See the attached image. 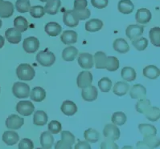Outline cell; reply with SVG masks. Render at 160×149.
I'll return each mask as SVG.
<instances>
[{"label":"cell","mask_w":160,"mask_h":149,"mask_svg":"<svg viewBox=\"0 0 160 149\" xmlns=\"http://www.w3.org/2000/svg\"><path fill=\"white\" fill-rule=\"evenodd\" d=\"M129 89H130V85L127 83H126V82H118L113 86V91L116 95L123 96L128 92Z\"/></svg>","instance_id":"cell-30"},{"label":"cell","mask_w":160,"mask_h":149,"mask_svg":"<svg viewBox=\"0 0 160 149\" xmlns=\"http://www.w3.org/2000/svg\"><path fill=\"white\" fill-rule=\"evenodd\" d=\"M91 3L95 8L98 9H103L107 7L109 3V0H91Z\"/></svg>","instance_id":"cell-50"},{"label":"cell","mask_w":160,"mask_h":149,"mask_svg":"<svg viewBox=\"0 0 160 149\" xmlns=\"http://www.w3.org/2000/svg\"><path fill=\"white\" fill-rule=\"evenodd\" d=\"M14 26L21 33L25 32L28 28V22L23 16H18L14 20Z\"/></svg>","instance_id":"cell-35"},{"label":"cell","mask_w":160,"mask_h":149,"mask_svg":"<svg viewBox=\"0 0 160 149\" xmlns=\"http://www.w3.org/2000/svg\"><path fill=\"white\" fill-rule=\"evenodd\" d=\"M143 76L150 79H156L160 76V71L154 65H149L143 69Z\"/></svg>","instance_id":"cell-29"},{"label":"cell","mask_w":160,"mask_h":149,"mask_svg":"<svg viewBox=\"0 0 160 149\" xmlns=\"http://www.w3.org/2000/svg\"><path fill=\"white\" fill-rule=\"evenodd\" d=\"M104 136L108 139L115 141L120 137V130L115 124H106L103 130Z\"/></svg>","instance_id":"cell-8"},{"label":"cell","mask_w":160,"mask_h":149,"mask_svg":"<svg viewBox=\"0 0 160 149\" xmlns=\"http://www.w3.org/2000/svg\"><path fill=\"white\" fill-rule=\"evenodd\" d=\"M74 13H75L76 16L79 20H85V19H89L91 15V12L89 9L88 8H85V9L81 10H73Z\"/></svg>","instance_id":"cell-47"},{"label":"cell","mask_w":160,"mask_h":149,"mask_svg":"<svg viewBox=\"0 0 160 149\" xmlns=\"http://www.w3.org/2000/svg\"><path fill=\"white\" fill-rule=\"evenodd\" d=\"M54 143V137L49 131L43 132L40 136V144L43 148L49 149L52 147Z\"/></svg>","instance_id":"cell-23"},{"label":"cell","mask_w":160,"mask_h":149,"mask_svg":"<svg viewBox=\"0 0 160 149\" xmlns=\"http://www.w3.org/2000/svg\"><path fill=\"white\" fill-rule=\"evenodd\" d=\"M98 87L102 92H109L112 87V81L107 77L102 78L98 82Z\"/></svg>","instance_id":"cell-44"},{"label":"cell","mask_w":160,"mask_h":149,"mask_svg":"<svg viewBox=\"0 0 160 149\" xmlns=\"http://www.w3.org/2000/svg\"><path fill=\"white\" fill-rule=\"evenodd\" d=\"M48 115L43 111H36L33 116V123L36 126H44L48 122Z\"/></svg>","instance_id":"cell-31"},{"label":"cell","mask_w":160,"mask_h":149,"mask_svg":"<svg viewBox=\"0 0 160 149\" xmlns=\"http://www.w3.org/2000/svg\"><path fill=\"white\" fill-rule=\"evenodd\" d=\"M92 82V76L89 72H81L77 76V83L78 87L80 88H84L89 85H91Z\"/></svg>","instance_id":"cell-10"},{"label":"cell","mask_w":160,"mask_h":149,"mask_svg":"<svg viewBox=\"0 0 160 149\" xmlns=\"http://www.w3.org/2000/svg\"><path fill=\"white\" fill-rule=\"evenodd\" d=\"M149 36L151 39V44L155 47H159L160 46V28L158 26L153 27L150 30Z\"/></svg>","instance_id":"cell-38"},{"label":"cell","mask_w":160,"mask_h":149,"mask_svg":"<svg viewBox=\"0 0 160 149\" xmlns=\"http://www.w3.org/2000/svg\"><path fill=\"white\" fill-rule=\"evenodd\" d=\"M78 63L84 69H91L93 67V57L89 53H81L78 57Z\"/></svg>","instance_id":"cell-14"},{"label":"cell","mask_w":160,"mask_h":149,"mask_svg":"<svg viewBox=\"0 0 160 149\" xmlns=\"http://www.w3.org/2000/svg\"><path fill=\"white\" fill-rule=\"evenodd\" d=\"M33 147H34L33 142L28 138L23 139L19 143V149H32Z\"/></svg>","instance_id":"cell-49"},{"label":"cell","mask_w":160,"mask_h":149,"mask_svg":"<svg viewBox=\"0 0 160 149\" xmlns=\"http://www.w3.org/2000/svg\"><path fill=\"white\" fill-rule=\"evenodd\" d=\"M98 95V89L96 87L89 85L88 87H84L82 88V91H81V96L83 98L84 100L88 101V102H92L97 100Z\"/></svg>","instance_id":"cell-9"},{"label":"cell","mask_w":160,"mask_h":149,"mask_svg":"<svg viewBox=\"0 0 160 149\" xmlns=\"http://www.w3.org/2000/svg\"><path fill=\"white\" fill-rule=\"evenodd\" d=\"M4 44H5V39L2 35H0V49L3 47Z\"/></svg>","instance_id":"cell-55"},{"label":"cell","mask_w":160,"mask_h":149,"mask_svg":"<svg viewBox=\"0 0 160 149\" xmlns=\"http://www.w3.org/2000/svg\"><path fill=\"white\" fill-rule=\"evenodd\" d=\"M12 93L16 98L26 99L30 95V87L25 83L16 82L12 87Z\"/></svg>","instance_id":"cell-3"},{"label":"cell","mask_w":160,"mask_h":149,"mask_svg":"<svg viewBox=\"0 0 160 149\" xmlns=\"http://www.w3.org/2000/svg\"><path fill=\"white\" fill-rule=\"evenodd\" d=\"M23 50L26 51L28 54H33L36 52L37 50L40 47V41L36 37H28L23 40Z\"/></svg>","instance_id":"cell-5"},{"label":"cell","mask_w":160,"mask_h":149,"mask_svg":"<svg viewBox=\"0 0 160 149\" xmlns=\"http://www.w3.org/2000/svg\"><path fill=\"white\" fill-rule=\"evenodd\" d=\"M130 95L134 100H142L147 98V89L142 84H134L130 89Z\"/></svg>","instance_id":"cell-11"},{"label":"cell","mask_w":160,"mask_h":149,"mask_svg":"<svg viewBox=\"0 0 160 149\" xmlns=\"http://www.w3.org/2000/svg\"><path fill=\"white\" fill-rule=\"evenodd\" d=\"M103 26V22L100 19H92L86 22L85 23V30L89 32H97L99 31Z\"/></svg>","instance_id":"cell-27"},{"label":"cell","mask_w":160,"mask_h":149,"mask_svg":"<svg viewBox=\"0 0 160 149\" xmlns=\"http://www.w3.org/2000/svg\"><path fill=\"white\" fill-rule=\"evenodd\" d=\"M145 116L147 117V119H149L150 121L152 122H155V121L158 120L160 117V110L159 108L157 107H150L147 111L144 112Z\"/></svg>","instance_id":"cell-36"},{"label":"cell","mask_w":160,"mask_h":149,"mask_svg":"<svg viewBox=\"0 0 160 149\" xmlns=\"http://www.w3.org/2000/svg\"><path fill=\"white\" fill-rule=\"evenodd\" d=\"M2 2H3V0H0V6H1V4L2 3Z\"/></svg>","instance_id":"cell-58"},{"label":"cell","mask_w":160,"mask_h":149,"mask_svg":"<svg viewBox=\"0 0 160 149\" xmlns=\"http://www.w3.org/2000/svg\"><path fill=\"white\" fill-rule=\"evenodd\" d=\"M106 60H107V56L102 51H98L94 55L95 67L97 69H105Z\"/></svg>","instance_id":"cell-33"},{"label":"cell","mask_w":160,"mask_h":149,"mask_svg":"<svg viewBox=\"0 0 160 149\" xmlns=\"http://www.w3.org/2000/svg\"><path fill=\"white\" fill-rule=\"evenodd\" d=\"M132 44L138 51H144L148 46V40L143 37H138L132 40Z\"/></svg>","instance_id":"cell-41"},{"label":"cell","mask_w":160,"mask_h":149,"mask_svg":"<svg viewBox=\"0 0 160 149\" xmlns=\"http://www.w3.org/2000/svg\"><path fill=\"white\" fill-rule=\"evenodd\" d=\"M113 49L121 54H125L130 51V46L124 39H117L113 42Z\"/></svg>","instance_id":"cell-24"},{"label":"cell","mask_w":160,"mask_h":149,"mask_svg":"<svg viewBox=\"0 0 160 149\" xmlns=\"http://www.w3.org/2000/svg\"><path fill=\"white\" fill-rule=\"evenodd\" d=\"M31 3L29 0H17L15 2V8L19 13H27L29 12Z\"/></svg>","instance_id":"cell-40"},{"label":"cell","mask_w":160,"mask_h":149,"mask_svg":"<svg viewBox=\"0 0 160 149\" xmlns=\"http://www.w3.org/2000/svg\"><path fill=\"white\" fill-rule=\"evenodd\" d=\"M14 6L9 1H3L0 6V18L7 19L10 18L14 14Z\"/></svg>","instance_id":"cell-17"},{"label":"cell","mask_w":160,"mask_h":149,"mask_svg":"<svg viewBox=\"0 0 160 149\" xmlns=\"http://www.w3.org/2000/svg\"><path fill=\"white\" fill-rule=\"evenodd\" d=\"M61 140H63L68 145L72 147V145L75 143L76 139L75 136L72 134L71 132H68V131H62V132H61Z\"/></svg>","instance_id":"cell-46"},{"label":"cell","mask_w":160,"mask_h":149,"mask_svg":"<svg viewBox=\"0 0 160 149\" xmlns=\"http://www.w3.org/2000/svg\"><path fill=\"white\" fill-rule=\"evenodd\" d=\"M19 140V134L13 131H7L2 135V141L8 146L15 145Z\"/></svg>","instance_id":"cell-19"},{"label":"cell","mask_w":160,"mask_h":149,"mask_svg":"<svg viewBox=\"0 0 160 149\" xmlns=\"http://www.w3.org/2000/svg\"><path fill=\"white\" fill-rule=\"evenodd\" d=\"M5 36L6 39L10 44H18L21 41L22 39V35L20 31L16 28H8L5 32Z\"/></svg>","instance_id":"cell-15"},{"label":"cell","mask_w":160,"mask_h":149,"mask_svg":"<svg viewBox=\"0 0 160 149\" xmlns=\"http://www.w3.org/2000/svg\"><path fill=\"white\" fill-rule=\"evenodd\" d=\"M6 127L8 129L12 130H18L23 126L24 123V119L17 115H11L6 119Z\"/></svg>","instance_id":"cell-6"},{"label":"cell","mask_w":160,"mask_h":149,"mask_svg":"<svg viewBox=\"0 0 160 149\" xmlns=\"http://www.w3.org/2000/svg\"><path fill=\"white\" fill-rule=\"evenodd\" d=\"M143 31H144V26L133 24L127 26L126 30V35L130 40H133L140 37L143 34Z\"/></svg>","instance_id":"cell-12"},{"label":"cell","mask_w":160,"mask_h":149,"mask_svg":"<svg viewBox=\"0 0 160 149\" xmlns=\"http://www.w3.org/2000/svg\"><path fill=\"white\" fill-rule=\"evenodd\" d=\"M30 93L31 99L35 102H41L46 97L45 90L40 87H34Z\"/></svg>","instance_id":"cell-28"},{"label":"cell","mask_w":160,"mask_h":149,"mask_svg":"<svg viewBox=\"0 0 160 149\" xmlns=\"http://www.w3.org/2000/svg\"><path fill=\"white\" fill-rule=\"evenodd\" d=\"M29 12H30V15H32V17L35 18V19L42 18L45 14L44 8L42 6L31 7L30 9H29Z\"/></svg>","instance_id":"cell-45"},{"label":"cell","mask_w":160,"mask_h":149,"mask_svg":"<svg viewBox=\"0 0 160 149\" xmlns=\"http://www.w3.org/2000/svg\"><path fill=\"white\" fill-rule=\"evenodd\" d=\"M111 119L113 124L122 126L126 122V115L122 111H118L113 114Z\"/></svg>","instance_id":"cell-42"},{"label":"cell","mask_w":160,"mask_h":149,"mask_svg":"<svg viewBox=\"0 0 160 149\" xmlns=\"http://www.w3.org/2000/svg\"><path fill=\"white\" fill-rule=\"evenodd\" d=\"M121 76L126 81L132 82L136 79V72L134 68L130 67H125L122 69Z\"/></svg>","instance_id":"cell-34"},{"label":"cell","mask_w":160,"mask_h":149,"mask_svg":"<svg viewBox=\"0 0 160 149\" xmlns=\"http://www.w3.org/2000/svg\"><path fill=\"white\" fill-rule=\"evenodd\" d=\"M138 129L140 133L143 136V137L149 136H156L157 129L153 125L147 124V123H141L138 125Z\"/></svg>","instance_id":"cell-32"},{"label":"cell","mask_w":160,"mask_h":149,"mask_svg":"<svg viewBox=\"0 0 160 149\" xmlns=\"http://www.w3.org/2000/svg\"><path fill=\"white\" fill-rule=\"evenodd\" d=\"M118 9L123 15H130L134 11V5L130 0H120L118 4Z\"/></svg>","instance_id":"cell-21"},{"label":"cell","mask_w":160,"mask_h":149,"mask_svg":"<svg viewBox=\"0 0 160 149\" xmlns=\"http://www.w3.org/2000/svg\"><path fill=\"white\" fill-rule=\"evenodd\" d=\"M1 26H2V20L0 19V28H1Z\"/></svg>","instance_id":"cell-57"},{"label":"cell","mask_w":160,"mask_h":149,"mask_svg":"<svg viewBox=\"0 0 160 149\" xmlns=\"http://www.w3.org/2000/svg\"><path fill=\"white\" fill-rule=\"evenodd\" d=\"M151 107V101L147 98L139 100L136 104V111L138 113H144L149 108Z\"/></svg>","instance_id":"cell-43"},{"label":"cell","mask_w":160,"mask_h":149,"mask_svg":"<svg viewBox=\"0 0 160 149\" xmlns=\"http://www.w3.org/2000/svg\"><path fill=\"white\" fill-rule=\"evenodd\" d=\"M60 40L66 45L74 44L77 42V33L74 30H64L60 36Z\"/></svg>","instance_id":"cell-20"},{"label":"cell","mask_w":160,"mask_h":149,"mask_svg":"<svg viewBox=\"0 0 160 149\" xmlns=\"http://www.w3.org/2000/svg\"><path fill=\"white\" fill-rule=\"evenodd\" d=\"M119 68V61L118 58L114 56L107 57L106 69L109 72H115Z\"/></svg>","instance_id":"cell-39"},{"label":"cell","mask_w":160,"mask_h":149,"mask_svg":"<svg viewBox=\"0 0 160 149\" xmlns=\"http://www.w3.org/2000/svg\"><path fill=\"white\" fill-rule=\"evenodd\" d=\"M151 13L147 8H141L138 10L135 15V19L138 23L147 24L151 19Z\"/></svg>","instance_id":"cell-16"},{"label":"cell","mask_w":160,"mask_h":149,"mask_svg":"<svg viewBox=\"0 0 160 149\" xmlns=\"http://www.w3.org/2000/svg\"><path fill=\"white\" fill-rule=\"evenodd\" d=\"M84 137H85L87 142H89V143H96V142H98L99 140L100 134L95 129L89 128L87 129L85 132V133H84Z\"/></svg>","instance_id":"cell-37"},{"label":"cell","mask_w":160,"mask_h":149,"mask_svg":"<svg viewBox=\"0 0 160 149\" xmlns=\"http://www.w3.org/2000/svg\"><path fill=\"white\" fill-rule=\"evenodd\" d=\"M62 129L61 123L57 120H52L48 123V131L52 134H58Z\"/></svg>","instance_id":"cell-48"},{"label":"cell","mask_w":160,"mask_h":149,"mask_svg":"<svg viewBox=\"0 0 160 149\" xmlns=\"http://www.w3.org/2000/svg\"><path fill=\"white\" fill-rule=\"evenodd\" d=\"M62 31V27L60 24L55 22H50L48 23L45 26V32L49 36L55 37L60 35Z\"/></svg>","instance_id":"cell-26"},{"label":"cell","mask_w":160,"mask_h":149,"mask_svg":"<svg viewBox=\"0 0 160 149\" xmlns=\"http://www.w3.org/2000/svg\"><path fill=\"white\" fill-rule=\"evenodd\" d=\"M61 111L64 115H68V116H72V115H75L77 111V107L75 103L70 100H65L64 101L61 105Z\"/></svg>","instance_id":"cell-22"},{"label":"cell","mask_w":160,"mask_h":149,"mask_svg":"<svg viewBox=\"0 0 160 149\" xmlns=\"http://www.w3.org/2000/svg\"><path fill=\"white\" fill-rule=\"evenodd\" d=\"M40 2H46L48 1V0H40Z\"/></svg>","instance_id":"cell-56"},{"label":"cell","mask_w":160,"mask_h":149,"mask_svg":"<svg viewBox=\"0 0 160 149\" xmlns=\"http://www.w3.org/2000/svg\"><path fill=\"white\" fill-rule=\"evenodd\" d=\"M63 22L69 27H75L79 24V19L76 16L73 10H68L64 12L63 15Z\"/></svg>","instance_id":"cell-13"},{"label":"cell","mask_w":160,"mask_h":149,"mask_svg":"<svg viewBox=\"0 0 160 149\" xmlns=\"http://www.w3.org/2000/svg\"><path fill=\"white\" fill-rule=\"evenodd\" d=\"M78 54V50L77 49V47L70 46V47H66L62 51V58L64 61L67 62H71L73 61Z\"/></svg>","instance_id":"cell-25"},{"label":"cell","mask_w":160,"mask_h":149,"mask_svg":"<svg viewBox=\"0 0 160 149\" xmlns=\"http://www.w3.org/2000/svg\"><path fill=\"white\" fill-rule=\"evenodd\" d=\"M160 144V140L155 136H145L143 141L138 142L137 147L142 148H155L158 147Z\"/></svg>","instance_id":"cell-7"},{"label":"cell","mask_w":160,"mask_h":149,"mask_svg":"<svg viewBox=\"0 0 160 149\" xmlns=\"http://www.w3.org/2000/svg\"><path fill=\"white\" fill-rule=\"evenodd\" d=\"M88 5L87 0H74V9L73 10H81L86 8Z\"/></svg>","instance_id":"cell-52"},{"label":"cell","mask_w":160,"mask_h":149,"mask_svg":"<svg viewBox=\"0 0 160 149\" xmlns=\"http://www.w3.org/2000/svg\"><path fill=\"white\" fill-rule=\"evenodd\" d=\"M61 6L60 0H48L44 7V12L48 15H54L57 14L59 9Z\"/></svg>","instance_id":"cell-18"},{"label":"cell","mask_w":160,"mask_h":149,"mask_svg":"<svg viewBox=\"0 0 160 149\" xmlns=\"http://www.w3.org/2000/svg\"><path fill=\"white\" fill-rule=\"evenodd\" d=\"M76 149H90L91 146L89 143H88L87 141H81V140H78V143L75 145Z\"/></svg>","instance_id":"cell-53"},{"label":"cell","mask_w":160,"mask_h":149,"mask_svg":"<svg viewBox=\"0 0 160 149\" xmlns=\"http://www.w3.org/2000/svg\"><path fill=\"white\" fill-rule=\"evenodd\" d=\"M16 75L20 80L30 81L34 79L35 76H36V72H35L34 68L30 64L22 63V64L19 65L16 69Z\"/></svg>","instance_id":"cell-1"},{"label":"cell","mask_w":160,"mask_h":149,"mask_svg":"<svg viewBox=\"0 0 160 149\" xmlns=\"http://www.w3.org/2000/svg\"><path fill=\"white\" fill-rule=\"evenodd\" d=\"M101 147L103 149H108V148H112V149H114V148H118V146L114 143L113 140H105L104 142H102V144H101Z\"/></svg>","instance_id":"cell-51"},{"label":"cell","mask_w":160,"mask_h":149,"mask_svg":"<svg viewBox=\"0 0 160 149\" xmlns=\"http://www.w3.org/2000/svg\"><path fill=\"white\" fill-rule=\"evenodd\" d=\"M55 148H56V149H57V148L71 149V148H72V146L68 145V144L64 143L63 140H59V141H57V143L55 144Z\"/></svg>","instance_id":"cell-54"},{"label":"cell","mask_w":160,"mask_h":149,"mask_svg":"<svg viewBox=\"0 0 160 149\" xmlns=\"http://www.w3.org/2000/svg\"><path fill=\"white\" fill-rule=\"evenodd\" d=\"M36 61L43 67H51L56 61V56L52 52L46 49L45 51H40L36 55Z\"/></svg>","instance_id":"cell-2"},{"label":"cell","mask_w":160,"mask_h":149,"mask_svg":"<svg viewBox=\"0 0 160 149\" xmlns=\"http://www.w3.org/2000/svg\"><path fill=\"white\" fill-rule=\"evenodd\" d=\"M35 111L34 104L29 100H23L19 101L16 105V111L23 116H29Z\"/></svg>","instance_id":"cell-4"}]
</instances>
